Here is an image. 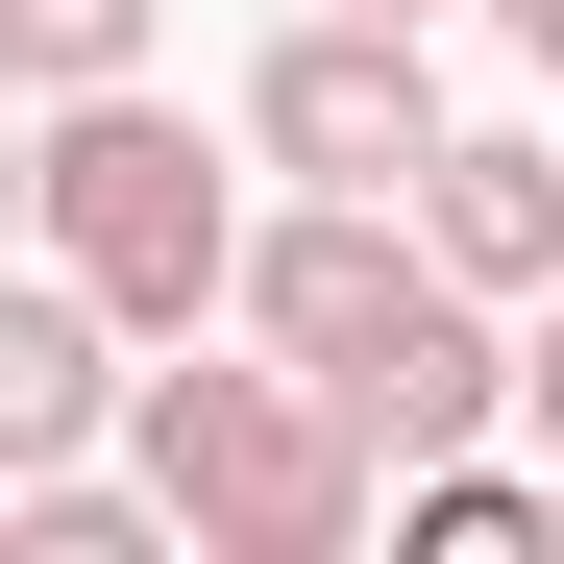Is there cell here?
Wrapping results in <instances>:
<instances>
[{"mask_svg":"<svg viewBox=\"0 0 564 564\" xmlns=\"http://www.w3.org/2000/svg\"><path fill=\"white\" fill-rule=\"evenodd\" d=\"M123 466L197 516V564H344L368 516H393L368 393H344V368H295V344H270V368H197V344H172L148 393H123Z\"/></svg>","mask_w":564,"mask_h":564,"instance_id":"obj_1","label":"cell"},{"mask_svg":"<svg viewBox=\"0 0 564 564\" xmlns=\"http://www.w3.org/2000/svg\"><path fill=\"white\" fill-rule=\"evenodd\" d=\"M25 221H50V270H99V295H123L148 344L246 319V197H221V148L172 123L148 74H99V99H50V148H25Z\"/></svg>","mask_w":564,"mask_h":564,"instance_id":"obj_2","label":"cell"},{"mask_svg":"<svg viewBox=\"0 0 564 564\" xmlns=\"http://www.w3.org/2000/svg\"><path fill=\"white\" fill-rule=\"evenodd\" d=\"M246 148L295 172V197H417L442 172V74L393 0H319V25H270L246 50Z\"/></svg>","mask_w":564,"mask_h":564,"instance_id":"obj_3","label":"cell"},{"mask_svg":"<svg viewBox=\"0 0 564 564\" xmlns=\"http://www.w3.org/2000/svg\"><path fill=\"white\" fill-rule=\"evenodd\" d=\"M417 197H295V221H246V344H295V368H344L368 319L417 295Z\"/></svg>","mask_w":564,"mask_h":564,"instance_id":"obj_4","label":"cell"},{"mask_svg":"<svg viewBox=\"0 0 564 564\" xmlns=\"http://www.w3.org/2000/svg\"><path fill=\"white\" fill-rule=\"evenodd\" d=\"M123 344H148V319L99 295V270H25V295H0V466H99L123 393H148Z\"/></svg>","mask_w":564,"mask_h":564,"instance_id":"obj_5","label":"cell"},{"mask_svg":"<svg viewBox=\"0 0 564 564\" xmlns=\"http://www.w3.org/2000/svg\"><path fill=\"white\" fill-rule=\"evenodd\" d=\"M344 393H368V442H393V466H442V442L516 417V344H491V295H466V270H417V295L344 344Z\"/></svg>","mask_w":564,"mask_h":564,"instance_id":"obj_6","label":"cell"},{"mask_svg":"<svg viewBox=\"0 0 564 564\" xmlns=\"http://www.w3.org/2000/svg\"><path fill=\"white\" fill-rule=\"evenodd\" d=\"M417 246L466 270V295H564V148H516V123H442V172H417Z\"/></svg>","mask_w":564,"mask_h":564,"instance_id":"obj_7","label":"cell"},{"mask_svg":"<svg viewBox=\"0 0 564 564\" xmlns=\"http://www.w3.org/2000/svg\"><path fill=\"white\" fill-rule=\"evenodd\" d=\"M393 540H417V564H540V540H564V442H540V466H491V442L393 466Z\"/></svg>","mask_w":564,"mask_h":564,"instance_id":"obj_8","label":"cell"},{"mask_svg":"<svg viewBox=\"0 0 564 564\" xmlns=\"http://www.w3.org/2000/svg\"><path fill=\"white\" fill-rule=\"evenodd\" d=\"M148 25L172 0H0V74L25 99H99V74H148Z\"/></svg>","mask_w":564,"mask_h":564,"instance_id":"obj_9","label":"cell"},{"mask_svg":"<svg viewBox=\"0 0 564 564\" xmlns=\"http://www.w3.org/2000/svg\"><path fill=\"white\" fill-rule=\"evenodd\" d=\"M516 417H540V442H564V295H540V344H516Z\"/></svg>","mask_w":564,"mask_h":564,"instance_id":"obj_10","label":"cell"},{"mask_svg":"<svg viewBox=\"0 0 564 564\" xmlns=\"http://www.w3.org/2000/svg\"><path fill=\"white\" fill-rule=\"evenodd\" d=\"M491 25H516V50H540V74H564V0H491Z\"/></svg>","mask_w":564,"mask_h":564,"instance_id":"obj_11","label":"cell"},{"mask_svg":"<svg viewBox=\"0 0 564 564\" xmlns=\"http://www.w3.org/2000/svg\"><path fill=\"white\" fill-rule=\"evenodd\" d=\"M393 25H442V0H393Z\"/></svg>","mask_w":564,"mask_h":564,"instance_id":"obj_12","label":"cell"}]
</instances>
